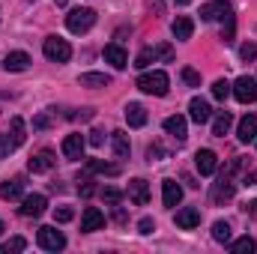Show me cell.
<instances>
[{"label": "cell", "instance_id": "obj_6", "mask_svg": "<svg viewBox=\"0 0 257 254\" xmlns=\"http://www.w3.org/2000/svg\"><path fill=\"white\" fill-rule=\"evenodd\" d=\"M54 165H57V156H54L51 150H39V153H33V156H30L27 171H30V174H48Z\"/></svg>", "mask_w": 257, "mask_h": 254}, {"label": "cell", "instance_id": "obj_10", "mask_svg": "<svg viewBox=\"0 0 257 254\" xmlns=\"http://www.w3.org/2000/svg\"><path fill=\"white\" fill-rule=\"evenodd\" d=\"M102 227H105V212L96 209V206H87L84 215H81V230L93 233V230H102Z\"/></svg>", "mask_w": 257, "mask_h": 254}, {"label": "cell", "instance_id": "obj_38", "mask_svg": "<svg viewBox=\"0 0 257 254\" xmlns=\"http://www.w3.org/2000/svg\"><path fill=\"white\" fill-rule=\"evenodd\" d=\"M239 57H242V60H254L257 57V45L254 42H245V45L239 48Z\"/></svg>", "mask_w": 257, "mask_h": 254}, {"label": "cell", "instance_id": "obj_14", "mask_svg": "<svg viewBox=\"0 0 257 254\" xmlns=\"http://www.w3.org/2000/svg\"><path fill=\"white\" fill-rule=\"evenodd\" d=\"M174 221H177V227H183V230H194V227L200 224V209H194V206H186V209H177Z\"/></svg>", "mask_w": 257, "mask_h": 254}, {"label": "cell", "instance_id": "obj_29", "mask_svg": "<svg viewBox=\"0 0 257 254\" xmlns=\"http://www.w3.org/2000/svg\"><path fill=\"white\" fill-rule=\"evenodd\" d=\"M212 239L221 242V245H227V242H230V224H227V221H215V224H212Z\"/></svg>", "mask_w": 257, "mask_h": 254}, {"label": "cell", "instance_id": "obj_18", "mask_svg": "<svg viewBox=\"0 0 257 254\" xmlns=\"http://www.w3.org/2000/svg\"><path fill=\"white\" fill-rule=\"evenodd\" d=\"M165 132H168V135H174V138H177V141L183 144V141L189 138V126H186V117H180V114L168 117V120H165Z\"/></svg>", "mask_w": 257, "mask_h": 254}, {"label": "cell", "instance_id": "obj_33", "mask_svg": "<svg viewBox=\"0 0 257 254\" xmlns=\"http://www.w3.org/2000/svg\"><path fill=\"white\" fill-rule=\"evenodd\" d=\"M150 63H156V51H153V48H144V51L135 57V66H138V69H147Z\"/></svg>", "mask_w": 257, "mask_h": 254}, {"label": "cell", "instance_id": "obj_27", "mask_svg": "<svg viewBox=\"0 0 257 254\" xmlns=\"http://www.w3.org/2000/svg\"><path fill=\"white\" fill-rule=\"evenodd\" d=\"M230 126H233L230 111H218V114H215V120H212V135H215V138H224V135L230 132Z\"/></svg>", "mask_w": 257, "mask_h": 254}, {"label": "cell", "instance_id": "obj_19", "mask_svg": "<svg viewBox=\"0 0 257 254\" xmlns=\"http://www.w3.org/2000/svg\"><path fill=\"white\" fill-rule=\"evenodd\" d=\"M0 197H3V200H21V197H24V180L15 177V180L0 183Z\"/></svg>", "mask_w": 257, "mask_h": 254}, {"label": "cell", "instance_id": "obj_24", "mask_svg": "<svg viewBox=\"0 0 257 254\" xmlns=\"http://www.w3.org/2000/svg\"><path fill=\"white\" fill-rule=\"evenodd\" d=\"M90 174H108V177H117V174H120V165H108V162H102V159H90L84 177H90Z\"/></svg>", "mask_w": 257, "mask_h": 254}, {"label": "cell", "instance_id": "obj_41", "mask_svg": "<svg viewBox=\"0 0 257 254\" xmlns=\"http://www.w3.org/2000/svg\"><path fill=\"white\" fill-rule=\"evenodd\" d=\"M138 230H141L144 236H150V233L156 230V221H153V218H141V221H138Z\"/></svg>", "mask_w": 257, "mask_h": 254}, {"label": "cell", "instance_id": "obj_42", "mask_svg": "<svg viewBox=\"0 0 257 254\" xmlns=\"http://www.w3.org/2000/svg\"><path fill=\"white\" fill-rule=\"evenodd\" d=\"M78 194H81V197H93V194H96V183H90V180L84 177V186H78Z\"/></svg>", "mask_w": 257, "mask_h": 254}, {"label": "cell", "instance_id": "obj_51", "mask_svg": "<svg viewBox=\"0 0 257 254\" xmlns=\"http://www.w3.org/2000/svg\"><path fill=\"white\" fill-rule=\"evenodd\" d=\"M3 230H6V224H3V221H0V233H3Z\"/></svg>", "mask_w": 257, "mask_h": 254}, {"label": "cell", "instance_id": "obj_32", "mask_svg": "<svg viewBox=\"0 0 257 254\" xmlns=\"http://www.w3.org/2000/svg\"><path fill=\"white\" fill-rule=\"evenodd\" d=\"M24 248H27V239H24V236H15V239H9V242H3V245H0V254L24 251Z\"/></svg>", "mask_w": 257, "mask_h": 254}, {"label": "cell", "instance_id": "obj_45", "mask_svg": "<svg viewBox=\"0 0 257 254\" xmlns=\"http://www.w3.org/2000/svg\"><path fill=\"white\" fill-rule=\"evenodd\" d=\"M51 126V120H48V114H39L36 120H33V129H48Z\"/></svg>", "mask_w": 257, "mask_h": 254}, {"label": "cell", "instance_id": "obj_52", "mask_svg": "<svg viewBox=\"0 0 257 254\" xmlns=\"http://www.w3.org/2000/svg\"><path fill=\"white\" fill-rule=\"evenodd\" d=\"M30 3H33V0H30Z\"/></svg>", "mask_w": 257, "mask_h": 254}, {"label": "cell", "instance_id": "obj_36", "mask_svg": "<svg viewBox=\"0 0 257 254\" xmlns=\"http://www.w3.org/2000/svg\"><path fill=\"white\" fill-rule=\"evenodd\" d=\"M102 197H105L108 203H120V200H123V191L114 189V186H105V189H102Z\"/></svg>", "mask_w": 257, "mask_h": 254}, {"label": "cell", "instance_id": "obj_43", "mask_svg": "<svg viewBox=\"0 0 257 254\" xmlns=\"http://www.w3.org/2000/svg\"><path fill=\"white\" fill-rule=\"evenodd\" d=\"M12 150H15V141L6 138V135H0V156H9Z\"/></svg>", "mask_w": 257, "mask_h": 254}, {"label": "cell", "instance_id": "obj_20", "mask_svg": "<svg viewBox=\"0 0 257 254\" xmlns=\"http://www.w3.org/2000/svg\"><path fill=\"white\" fill-rule=\"evenodd\" d=\"M27 66H30V54H24V51H9L3 57V69L6 72H24Z\"/></svg>", "mask_w": 257, "mask_h": 254}, {"label": "cell", "instance_id": "obj_17", "mask_svg": "<svg viewBox=\"0 0 257 254\" xmlns=\"http://www.w3.org/2000/svg\"><path fill=\"white\" fill-rule=\"evenodd\" d=\"M236 138H239L242 144H248V141H257V114H245V117L239 120Z\"/></svg>", "mask_w": 257, "mask_h": 254}, {"label": "cell", "instance_id": "obj_11", "mask_svg": "<svg viewBox=\"0 0 257 254\" xmlns=\"http://www.w3.org/2000/svg\"><path fill=\"white\" fill-rule=\"evenodd\" d=\"M227 12H230V3H227V0H209V3L200 6V18H203V21H218V18H224Z\"/></svg>", "mask_w": 257, "mask_h": 254}, {"label": "cell", "instance_id": "obj_37", "mask_svg": "<svg viewBox=\"0 0 257 254\" xmlns=\"http://www.w3.org/2000/svg\"><path fill=\"white\" fill-rule=\"evenodd\" d=\"M183 81H186L189 87H200V75L194 72L192 66H186V69H183Z\"/></svg>", "mask_w": 257, "mask_h": 254}, {"label": "cell", "instance_id": "obj_7", "mask_svg": "<svg viewBox=\"0 0 257 254\" xmlns=\"http://www.w3.org/2000/svg\"><path fill=\"white\" fill-rule=\"evenodd\" d=\"M84 147H87V138H84L81 132H72V135L63 138V156L69 159V162L84 159Z\"/></svg>", "mask_w": 257, "mask_h": 254}, {"label": "cell", "instance_id": "obj_4", "mask_svg": "<svg viewBox=\"0 0 257 254\" xmlns=\"http://www.w3.org/2000/svg\"><path fill=\"white\" fill-rule=\"evenodd\" d=\"M36 242H39V248H45V251H63L66 248V236L57 230V227H39V233H36Z\"/></svg>", "mask_w": 257, "mask_h": 254}, {"label": "cell", "instance_id": "obj_40", "mask_svg": "<svg viewBox=\"0 0 257 254\" xmlns=\"http://www.w3.org/2000/svg\"><path fill=\"white\" fill-rule=\"evenodd\" d=\"M72 209L69 206H60V209H54V221H60V224H66V221H72Z\"/></svg>", "mask_w": 257, "mask_h": 254}, {"label": "cell", "instance_id": "obj_48", "mask_svg": "<svg viewBox=\"0 0 257 254\" xmlns=\"http://www.w3.org/2000/svg\"><path fill=\"white\" fill-rule=\"evenodd\" d=\"M245 186H257V171H251V174L245 177Z\"/></svg>", "mask_w": 257, "mask_h": 254}, {"label": "cell", "instance_id": "obj_5", "mask_svg": "<svg viewBox=\"0 0 257 254\" xmlns=\"http://www.w3.org/2000/svg\"><path fill=\"white\" fill-rule=\"evenodd\" d=\"M45 209H48L45 194H24V197H21V206H18V212H21L24 218H39Z\"/></svg>", "mask_w": 257, "mask_h": 254}, {"label": "cell", "instance_id": "obj_49", "mask_svg": "<svg viewBox=\"0 0 257 254\" xmlns=\"http://www.w3.org/2000/svg\"><path fill=\"white\" fill-rule=\"evenodd\" d=\"M174 3H177V6H189L192 0H174Z\"/></svg>", "mask_w": 257, "mask_h": 254}, {"label": "cell", "instance_id": "obj_34", "mask_svg": "<svg viewBox=\"0 0 257 254\" xmlns=\"http://www.w3.org/2000/svg\"><path fill=\"white\" fill-rule=\"evenodd\" d=\"M233 30H236V21H233V12L224 15V30H221V39L224 42H233Z\"/></svg>", "mask_w": 257, "mask_h": 254}, {"label": "cell", "instance_id": "obj_47", "mask_svg": "<svg viewBox=\"0 0 257 254\" xmlns=\"http://www.w3.org/2000/svg\"><path fill=\"white\" fill-rule=\"evenodd\" d=\"M147 6H150L156 15H162V12H165V3H162V0H147Z\"/></svg>", "mask_w": 257, "mask_h": 254}, {"label": "cell", "instance_id": "obj_13", "mask_svg": "<svg viewBox=\"0 0 257 254\" xmlns=\"http://www.w3.org/2000/svg\"><path fill=\"white\" fill-rule=\"evenodd\" d=\"M126 194L135 206H147V203H150V186H147V180H132Z\"/></svg>", "mask_w": 257, "mask_h": 254}, {"label": "cell", "instance_id": "obj_12", "mask_svg": "<svg viewBox=\"0 0 257 254\" xmlns=\"http://www.w3.org/2000/svg\"><path fill=\"white\" fill-rule=\"evenodd\" d=\"M189 117H192L197 126L209 123V117H212V108H209V102H206V99H200V96H194L192 102H189Z\"/></svg>", "mask_w": 257, "mask_h": 254}, {"label": "cell", "instance_id": "obj_16", "mask_svg": "<svg viewBox=\"0 0 257 254\" xmlns=\"http://www.w3.org/2000/svg\"><path fill=\"white\" fill-rule=\"evenodd\" d=\"M162 200H165L168 209H174V206L183 200V189H180L177 180H165V183H162Z\"/></svg>", "mask_w": 257, "mask_h": 254}, {"label": "cell", "instance_id": "obj_30", "mask_svg": "<svg viewBox=\"0 0 257 254\" xmlns=\"http://www.w3.org/2000/svg\"><path fill=\"white\" fill-rule=\"evenodd\" d=\"M257 248V242L251 239V236H239L236 242H230V251L233 254H251Z\"/></svg>", "mask_w": 257, "mask_h": 254}, {"label": "cell", "instance_id": "obj_50", "mask_svg": "<svg viewBox=\"0 0 257 254\" xmlns=\"http://www.w3.org/2000/svg\"><path fill=\"white\" fill-rule=\"evenodd\" d=\"M66 3H69V0H54V6H66Z\"/></svg>", "mask_w": 257, "mask_h": 254}, {"label": "cell", "instance_id": "obj_23", "mask_svg": "<svg viewBox=\"0 0 257 254\" xmlns=\"http://www.w3.org/2000/svg\"><path fill=\"white\" fill-rule=\"evenodd\" d=\"M230 197H233V180H230V174H224V177L212 186V200L221 203V200H230Z\"/></svg>", "mask_w": 257, "mask_h": 254}, {"label": "cell", "instance_id": "obj_1", "mask_svg": "<svg viewBox=\"0 0 257 254\" xmlns=\"http://www.w3.org/2000/svg\"><path fill=\"white\" fill-rule=\"evenodd\" d=\"M168 87H171V81H168V75L165 72H144L141 78H138V90H144V93H150V96H168Z\"/></svg>", "mask_w": 257, "mask_h": 254}, {"label": "cell", "instance_id": "obj_21", "mask_svg": "<svg viewBox=\"0 0 257 254\" xmlns=\"http://www.w3.org/2000/svg\"><path fill=\"white\" fill-rule=\"evenodd\" d=\"M123 114H126V123H128L132 129L147 126V108H144V105H138V102H128Z\"/></svg>", "mask_w": 257, "mask_h": 254}, {"label": "cell", "instance_id": "obj_26", "mask_svg": "<svg viewBox=\"0 0 257 254\" xmlns=\"http://www.w3.org/2000/svg\"><path fill=\"white\" fill-rule=\"evenodd\" d=\"M78 84L81 87H111V75H105V72H84L78 78Z\"/></svg>", "mask_w": 257, "mask_h": 254}, {"label": "cell", "instance_id": "obj_35", "mask_svg": "<svg viewBox=\"0 0 257 254\" xmlns=\"http://www.w3.org/2000/svg\"><path fill=\"white\" fill-rule=\"evenodd\" d=\"M153 51H156V60H162V63H171V60H174V48H171L168 42H162V45H156Z\"/></svg>", "mask_w": 257, "mask_h": 254}, {"label": "cell", "instance_id": "obj_2", "mask_svg": "<svg viewBox=\"0 0 257 254\" xmlns=\"http://www.w3.org/2000/svg\"><path fill=\"white\" fill-rule=\"evenodd\" d=\"M93 24H96V12L87 9V6H78V9H72V12L66 15V27H69V33H87Z\"/></svg>", "mask_w": 257, "mask_h": 254}, {"label": "cell", "instance_id": "obj_39", "mask_svg": "<svg viewBox=\"0 0 257 254\" xmlns=\"http://www.w3.org/2000/svg\"><path fill=\"white\" fill-rule=\"evenodd\" d=\"M87 144H90V147H102V144H105V132H102V129H93L90 138H87Z\"/></svg>", "mask_w": 257, "mask_h": 254}, {"label": "cell", "instance_id": "obj_31", "mask_svg": "<svg viewBox=\"0 0 257 254\" xmlns=\"http://www.w3.org/2000/svg\"><path fill=\"white\" fill-rule=\"evenodd\" d=\"M230 93H233V84H230V81H224V78H218V81L212 84V96H215L218 102H224V99H227Z\"/></svg>", "mask_w": 257, "mask_h": 254}, {"label": "cell", "instance_id": "obj_9", "mask_svg": "<svg viewBox=\"0 0 257 254\" xmlns=\"http://www.w3.org/2000/svg\"><path fill=\"white\" fill-rule=\"evenodd\" d=\"M194 165H197V171H200L203 177H212V174L218 171V156H215L212 150H197V153H194Z\"/></svg>", "mask_w": 257, "mask_h": 254}, {"label": "cell", "instance_id": "obj_3", "mask_svg": "<svg viewBox=\"0 0 257 254\" xmlns=\"http://www.w3.org/2000/svg\"><path fill=\"white\" fill-rule=\"evenodd\" d=\"M42 51H45V57L51 63H69V57H72V45L66 39H60V36H48Z\"/></svg>", "mask_w": 257, "mask_h": 254}, {"label": "cell", "instance_id": "obj_15", "mask_svg": "<svg viewBox=\"0 0 257 254\" xmlns=\"http://www.w3.org/2000/svg\"><path fill=\"white\" fill-rule=\"evenodd\" d=\"M171 33H174V39H180V42L192 39L194 21L189 18V15H177V18H174V24H171Z\"/></svg>", "mask_w": 257, "mask_h": 254}, {"label": "cell", "instance_id": "obj_44", "mask_svg": "<svg viewBox=\"0 0 257 254\" xmlns=\"http://www.w3.org/2000/svg\"><path fill=\"white\" fill-rule=\"evenodd\" d=\"M147 156H150V162H159V159H165V150H162L159 144H153V147L147 150Z\"/></svg>", "mask_w": 257, "mask_h": 254}, {"label": "cell", "instance_id": "obj_8", "mask_svg": "<svg viewBox=\"0 0 257 254\" xmlns=\"http://www.w3.org/2000/svg\"><path fill=\"white\" fill-rule=\"evenodd\" d=\"M233 96H236L242 105L257 102V81H254V78H248V75L236 78V84H233Z\"/></svg>", "mask_w": 257, "mask_h": 254}, {"label": "cell", "instance_id": "obj_25", "mask_svg": "<svg viewBox=\"0 0 257 254\" xmlns=\"http://www.w3.org/2000/svg\"><path fill=\"white\" fill-rule=\"evenodd\" d=\"M111 144H114V153H117V159H128V153H132V144H128V135L123 132V129L111 132Z\"/></svg>", "mask_w": 257, "mask_h": 254}, {"label": "cell", "instance_id": "obj_28", "mask_svg": "<svg viewBox=\"0 0 257 254\" xmlns=\"http://www.w3.org/2000/svg\"><path fill=\"white\" fill-rule=\"evenodd\" d=\"M9 135H12L15 147H21V144L27 141V135H24V120H21V117H12V120H9Z\"/></svg>", "mask_w": 257, "mask_h": 254}, {"label": "cell", "instance_id": "obj_22", "mask_svg": "<svg viewBox=\"0 0 257 254\" xmlns=\"http://www.w3.org/2000/svg\"><path fill=\"white\" fill-rule=\"evenodd\" d=\"M102 54H105V60L114 66V69H126V66H128V54L117 45V42H114V45H105V51H102Z\"/></svg>", "mask_w": 257, "mask_h": 254}, {"label": "cell", "instance_id": "obj_46", "mask_svg": "<svg viewBox=\"0 0 257 254\" xmlns=\"http://www.w3.org/2000/svg\"><path fill=\"white\" fill-rule=\"evenodd\" d=\"M242 212L245 215H257V200H245L242 203Z\"/></svg>", "mask_w": 257, "mask_h": 254}]
</instances>
